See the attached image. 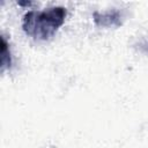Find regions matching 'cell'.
<instances>
[{
	"label": "cell",
	"instance_id": "1",
	"mask_svg": "<svg viewBox=\"0 0 148 148\" xmlns=\"http://www.w3.org/2000/svg\"><path fill=\"white\" fill-rule=\"evenodd\" d=\"M67 10L64 7H51L45 10H30L24 14L22 21L23 31L39 40H47L54 36L64 24Z\"/></svg>",
	"mask_w": 148,
	"mask_h": 148
},
{
	"label": "cell",
	"instance_id": "2",
	"mask_svg": "<svg viewBox=\"0 0 148 148\" xmlns=\"http://www.w3.org/2000/svg\"><path fill=\"white\" fill-rule=\"evenodd\" d=\"M92 18L98 27H120L124 21V13L118 9L106 12H94Z\"/></svg>",
	"mask_w": 148,
	"mask_h": 148
},
{
	"label": "cell",
	"instance_id": "3",
	"mask_svg": "<svg viewBox=\"0 0 148 148\" xmlns=\"http://www.w3.org/2000/svg\"><path fill=\"white\" fill-rule=\"evenodd\" d=\"M12 65V58L9 52V46L3 36H1V72L9 68Z\"/></svg>",
	"mask_w": 148,
	"mask_h": 148
}]
</instances>
